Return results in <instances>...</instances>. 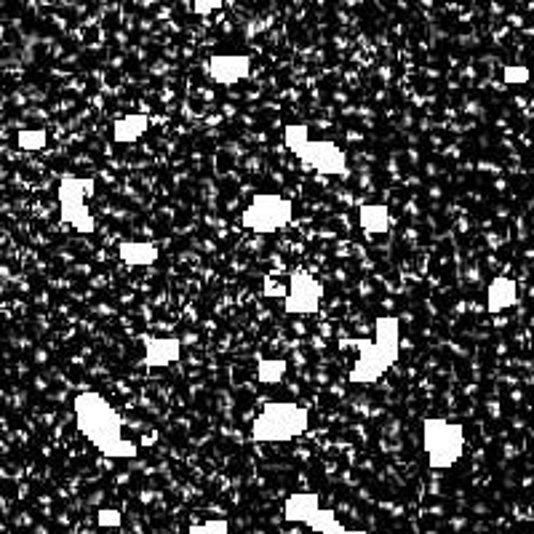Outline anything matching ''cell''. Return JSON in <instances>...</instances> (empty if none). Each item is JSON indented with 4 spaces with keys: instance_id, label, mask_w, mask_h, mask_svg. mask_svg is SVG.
<instances>
[{
    "instance_id": "cell-1",
    "label": "cell",
    "mask_w": 534,
    "mask_h": 534,
    "mask_svg": "<svg viewBox=\"0 0 534 534\" xmlns=\"http://www.w3.org/2000/svg\"><path fill=\"white\" fill-rule=\"evenodd\" d=\"M75 422L83 436L97 446L99 452L113 460H131L137 457V444L123 438L121 417L107 404L105 396L99 393H81L75 396Z\"/></svg>"
},
{
    "instance_id": "cell-2",
    "label": "cell",
    "mask_w": 534,
    "mask_h": 534,
    "mask_svg": "<svg viewBox=\"0 0 534 534\" xmlns=\"http://www.w3.org/2000/svg\"><path fill=\"white\" fill-rule=\"evenodd\" d=\"M398 340H401V324L393 316H380L374 321V340H353L358 350V361L350 369L353 385H369L380 380L390 366L398 361Z\"/></svg>"
},
{
    "instance_id": "cell-3",
    "label": "cell",
    "mask_w": 534,
    "mask_h": 534,
    "mask_svg": "<svg viewBox=\"0 0 534 534\" xmlns=\"http://www.w3.org/2000/svg\"><path fill=\"white\" fill-rule=\"evenodd\" d=\"M286 147L300 158L305 166L316 169L318 174H329V177H342L348 174V158L340 147L329 142V139H310L308 126H286Z\"/></svg>"
},
{
    "instance_id": "cell-4",
    "label": "cell",
    "mask_w": 534,
    "mask_h": 534,
    "mask_svg": "<svg viewBox=\"0 0 534 534\" xmlns=\"http://www.w3.org/2000/svg\"><path fill=\"white\" fill-rule=\"evenodd\" d=\"M308 412L297 404H267L257 420L251 422V438L259 444H278V441H289V438L302 436L308 430Z\"/></svg>"
},
{
    "instance_id": "cell-5",
    "label": "cell",
    "mask_w": 534,
    "mask_h": 534,
    "mask_svg": "<svg viewBox=\"0 0 534 534\" xmlns=\"http://www.w3.org/2000/svg\"><path fill=\"white\" fill-rule=\"evenodd\" d=\"M422 446L428 454L430 468H452L465 449V430L462 425L444 420V417H425L422 420Z\"/></svg>"
},
{
    "instance_id": "cell-6",
    "label": "cell",
    "mask_w": 534,
    "mask_h": 534,
    "mask_svg": "<svg viewBox=\"0 0 534 534\" xmlns=\"http://www.w3.org/2000/svg\"><path fill=\"white\" fill-rule=\"evenodd\" d=\"M292 201L278 193H259L243 211V227L251 233H276L292 222Z\"/></svg>"
},
{
    "instance_id": "cell-7",
    "label": "cell",
    "mask_w": 534,
    "mask_h": 534,
    "mask_svg": "<svg viewBox=\"0 0 534 534\" xmlns=\"http://www.w3.org/2000/svg\"><path fill=\"white\" fill-rule=\"evenodd\" d=\"M324 300V286L310 276L308 270H294L289 281V294H286V313L292 316H313Z\"/></svg>"
},
{
    "instance_id": "cell-8",
    "label": "cell",
    "mask_w": 534,
    "mask_h": 534,
    "mask_svg": "<svg viewBox=\"0 0 534 534\" xmlns=\"http://www.w3.org/2000/svg\"><path fill=\"white\" fill-rule=\"evenodd\" d=\"M206 70H209L211 81L219 86H235L249 75L251 59L246 54H214Z\"/></svg>"
},
{
    "instance_id": "cell-9",
    "label": "cell",
    "mask_w": 534,
    "mask_h": 534,
    "mask_svg": "<svg viewBox=\"0 0 534 534\" xmlns=\"http://www.w3.org/2000/svg\"><path fill=\"white\" fill-rule=\"evenodd\" d=\"M182 353L177 337H145V366L150 369H163L171 366Z\"/></svg>"
},
{
    "instance_id": "cell-10",
    "label": "cell",
    "mask_w": 534,
    "mask_h": 534,
    "mask_svg": "<svg viewBox=\"0 0 534 534\" xmlns=\"http://www.w3.org/2000/svg\"><path fill=\"white\" fill-rule=\"evenodd\" d=\"M518 302V289L513 278H494L489 289H486V310L489 313H500V310L513 308Z\"/></svg>"
},
{
    "instance_id": "cell-11",
    "label": "cell",
    "mask_w": 534,
    "mask_h": 534,
    "mask_svg": "<svg viewBox=\"0 0 534 534\" xmlns=\"http://www.w3.org/2000/svg\"><path fill=\"white\" fill-rule=\"evenodd\" d=\"M316 510H321V497L313 492H297L292 494L284 505V513L294 524H308L310 518L316 516Z\"/></svg>"
},
{
    "instance_id": "cell-12",
    "label": "cell",
    "mask_w": 534,
    "mask_h": 534,
    "mask_svg": "<svg viewBox=\"0 0 534 534\" xmlns=\"http://www.w3.org/2000/svg\"><path fill=\"white\" fill-rule=\"evenodd\" d=\"M358 225L369 235H382L390 230V209L385 203H366L358 209Z\"/></svg>"
},
{
    "instance_id": "cell-13",
    "label": "cell",
    "mask_w": 534,
    "mask_h": 534,
    "mask_svg": "<svg viewBox=\"0 0 534 534\" xmlns=\"http://www.w3.org/2000/svg\"><path fill=\"white\" fill-rule=\"evenodd\" d=\"M118 257H121L123 265L147 267V265H153L155 259H158V246H155V243L126 241L118 246Z\"/></svg>"
},
{
    "instance_id": "cell-14",
    "label": "cell",
    "mask_w": 534,
    "mask_h": 534,
    "mask_svg": "<svg viewBox=\"0 0 534 534\" xmlns=\"http://www.w3.org/2000/svg\"><path fill=\"white\" fill-rule=\"evenodd\" d=\"M89 195H94V179L65 177L59 182V206H67V203H86Z\"/></svg>"
},
{
    "instance_id": "cell-15",
    "label": "cell",
    "mask_w": 534,
    "mask_h": 534,
    "mask_svg": "<svg viewBox=\"0 0 534 534\" xmlns=\"http://www.w3.org/2000/svg\"><path fill=\"white\" fill-rule=\"evenodd\" d=\"M147 129H150V118H147V115H126V118H121V121L113 126V137L118 139V142H123V145H129V142L142 137Z\"/></svg>"
},
{
    "instance_id": "cell-16",
    "label": "cell",
    "mask_w": 534,
    "mask_h": 534,
    "mask_svg": "<svg viewBox=\"0 0 534 534\" xmlns=\"http://www.w3.org/2000/svg\"><path fill=\"white\" fill-rule=\"evenodd\" d=\"M286 374V361L281 358H262L257 366V380L262 385H278V382L284 380Z\"/></svg>"
},
{
    "instance_id": "cell-17",
    "label": "cell",
    "mask_w": 534,
    "mask_h": 534,
    "mask_svg": "<svg viewBox=\"0 0 534 534\" xmlns=\"http://www.w3.org/2000/svg\"><path fill=\"white\" fill-rule=\"evenodd\" d=\"M49 145V134L46 129H22L17 131V147L27 150V153H38L43 147Z\"/></svg>"
},
{
    "instance_id": "cell-18",
    "label": "cell",
    "mask_w": 534,
    "mask_h": 534,
    "mask_svg": "<svg viewBox=\"0 0 534 534\" xmlns=\"http://www.w3.org/2000/svg\"><path fill=\"white\" fill-rule=\"evenodd\" d=\"M529 78H532V73L524 65H508L502 70V81L508 86H524V83H529Z\"/></svg>"
},
{
    "instance_id": "cell-19",
    "label": "cell",
    "mask_w": 534,
    "mask_h": 534,
    "mask_svg": "<svg viewBox=\"0 0 534 534\" xmlns=\"http://www.w3.org/2000/svg\"><path fill=\"white\" fill-rule=\"evenodd\" d=\"M187 534H230L227 521H206V524H193Z\"/></svg>"
},
{
    "instance_id": "cell-20",
    "label": "cell",
    "mask_w": 534,
    "mask_h": 534,
    "mask_svg": "<svg viewBox=\"0 0 534 534\" xmlns=\"http://www.w3.org/2000/svg\"><path fill=\"white\" fill-rule=\"evenodd\" d=\"M97 521H99V526H107V529H110V526H121L123 524V516L121 513H118V510H99L97 513Z\"/></svg>"
},
{
    "instance_id": "cell-21",
    "label": "cell",
    "mask_w": 534,
    "mask_h": 534,
    "mask_svg": "<svg viewBox=\"0 0 534 534\" xmlns=\"http://www.w3.org/2000/svg\"><path fill=\"white\" fill-rule=\"evenodd\" d=\"M219 6H222V0H193V11L195 14H201V17H206V14H214Z\"/></svg>"
},
{
    "instance_id": "cell-22",
    "label": "cell",
    "mask_w": 534,
    "mask_h": 534,
    "mask_svg": "<svg viewBox=\"0 0 534 534\" xmlns=\"http://www.w3.org/2000/svg\"><path fill=\"white\" fill-rule=\"evenodd\" d=\"M334 534H366V532H350V529H345V526H340V529H337V532Z\"/></svg>"
}]
</instances>
